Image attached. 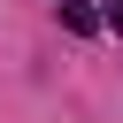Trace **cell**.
<instances>
[{
  "mask_svg": "<svg viewBox=\"0 0 123 123\" xmlns=\"http://www.w3.org/2000/svg\"><path fill=\"white\" fill-rule=\"evenodd\" d=\"M62 23H69V31H77V38H92V31H100V15H92V8H85V0H62Z\"/></svg>",
  "mask_w": 123,
  "mask_h": 123,
  "instance_id": "6da1fadb",
  "label": "cell"
},
{
  "mask_svg": "<svg viewBox=\"0 0 123 123\" xmlns=\"http://www.w3.org/2000/svg\"><path fill=\"white\" fill-rule=\"evenodd\" d=\"M100 23H108V31H123V0H108V15H100Z\"/></svg>",
  "mask_w": 123,
  "mask_h": 123,
  "instance_id": "7a4b0ae2",
  "label": "cell"
}]
</instances>
